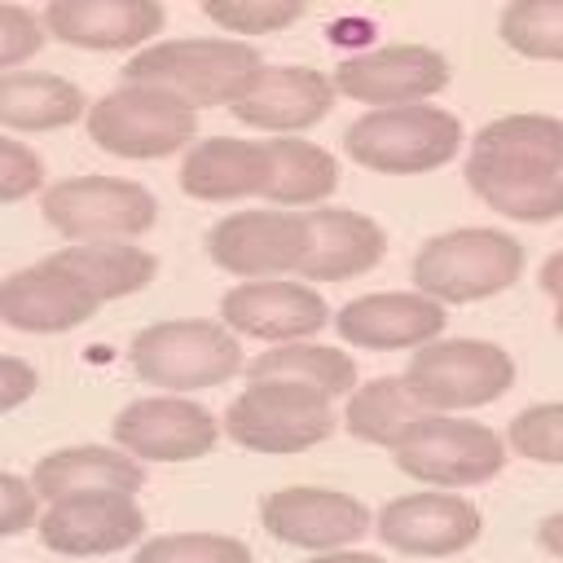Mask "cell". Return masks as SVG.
<instances>
[{
	"instance_id": "1",
	"label": "cell",
	"mask_w": 563,
	"mask_h": 563,
	"mask_svg": "<svg viewBox=\"0 0 563 563\" xmlns=\"http://www.w3.org/2000/svg\"><path fill=\"white\" fill-rule=\"evenodd\" d=\"M260 70L264 66L255 48H246L242 40L211 35V40H167L141 48L123 66V84L154 88L185 101L189 110H202V106H233L255 84Z\"/></svg>"
},
{
	"instance_id": "2",
	"label": "cell",
	"mask_w": 563,
	"mask_h": 563,
	"mask_svg": "<svg viewBox=\"0 0 563 563\" xmlns=\"http://www.w3.org/2000/svg\"><path fill=\"white\" fill-rule=\"evenodd\" d=\"M523 277V246L497 229H453L413 255V286L435 303H475Z\"/></svg>"
},
{
	"instance_id": "3",
	"label": "cell",
	"mask_w": 563,
	"mask_h": 563,
	"mask_svg": "<svg viewBox=\"0 0 563 563\" xmlns=\"http://www.w3.org/2000/svg\"><path fill=\"white\" fill-rule=\"evenodd\" d=\"M347 158L383 176H418L444 167L462 145V123L440 106L369 110L343 132Z\"/></svg>"
},
{
	"instance_id": "4",
	"label": "cell",
	"mask_w": 563,
	"mask_h": 563,
	"mask_svg": "<svg viewBox=\"0 0 563 563\" xmlns=\"http://www.w3.org/2000/svg\"><path fill=\"white\" fill-rule=\"evenodd\" d=\"M136 378L167 387V391H198V387H220L242 369V347L238 339L216 325V321H158L145 325L132 339L128 352Z\"/></svg>"
},
{
	"instance_id": "5",
	"label": "cell",
	"mask_w": 563,
	"mask_h": 563,
	"mask_svg": "<svg viewBox=\"0 0 563 563\" xmlns=\"http://www.w3.org/2000/svg\"><path fill=\"white\" fill-rule=\"evenodd\" d=\"M400 378L431 413L475 409L510 391L515 361L497 343H484V339H444V343L418 347Z\"/></svg>"
},
{
	"instance_id": "6",
	"label": "cell",
	"mask_w": 563,
	"mask_h": 563,
	"mask_svg": "<svg viewBox=\"0 0 563 563\" xmlns=\"http://www.w3.org/2000/svg\"><path fill=\"white\" fill-rule=\"evenodd\" d=\"M224 431L251 453H299L334 431V409L308 387L251 383L238 400H229Z\"/></svg>"
},
{
	"instance_id": "7",
	"label": "cell",
	"mask_w": 563,
	"mask_h": 563,
	"mask_svg": "<svg viewBox=\"0 0 563 563\" xmlns=\"http://www.w3.org/2000/svg\"><path fill=\"white\" fill-rule=\"evenodd\" d=\"M88 136L119 158H163L198 136V110L167 92L123 84L88 106Z\"/></svg>"
},
{
	"instance_id": "8",
	"label": "cell",
	"mask_w": 563,
	"mask_h": 563,
	"mask_svg": "<svg viewBox=\"0 0 563 563\" xmlns=\"http://www.w3.org/2000/svg\"><path fill=\"white\" fill-rule=\"evenodd\" d=\"M391 457L405 475H413L418 484H435V488H471L506 466V449L497 431L471 418H440V413L418 422L391 449Z\"/></svg>"
},
{
	"instance_id": "9",
	"label": "cell",
	"mask_w": 563,
	"mask_h": 563,
	"mask_svg": "<svg viewBox=\"0 0 563 563\" xmlns=\"http://www.w3.org/2000/svg\"><path fill=\"white\" fill-rule=\"evenodd\" d=\"M158 202L136 180L119 176H70L44 194V220L75 242H119L154 224Z\"/></svg>"
},
{
	"instance_id": "10",
	"label": "cell",
	"mask_w": 563,
	"mask_h": 563,
	"mask_svg": "<svg viewBox=\"0 0 563 563\" xmlns=\"http://www.w3.org/2000/svg\"><path fill=\"white\" fill-rule=\"evenodd\" d=\"M207 255L238 277L299 273L308 260L303 211H233L207 233Z\"/></svg>"
},
{
	"instance_id": "11",
	"label": "cell",
	"mask_w": 563,
	"mask_h": 563,
	"mask_svg": "<svg viewBox=\"0 0 563 563\" xmlns=\"http://www.w3.org/2000/svg\"><path fill=\"white\" fill-rule=\"evenodd\" d=\"M444 84H449V62L422 44H387L334 66V88L347 101H365L374 110L422 106V97H435Z\"/></svg>"
},
{
	"instance_id": "12",
	"label": "cell",
	"mask_w": 563,
	"mask_h": 563,
	"mask_svg": "<svg viewBox=\"0 0 563 563\" xmlns=\"http://www.w3.org/2000/svg\"><path fill=\"white\" fill-rule=\"evenodd\" d=\"M260 523L268 537L299 550H330L361 541L369 532V510L334 488H277L260 501Z\"/></svg>"
},
{
	"instance_id": "13",
	"label": "cell",
	"mask_w": 563,
	"mask_h": 563,
	"mask_svg": "<svg viewBox=\"0 0 563 563\" xmlns=\"http://www.w3.org/2000/svg\"><path fill=\"white\" fill-rule=\"evenodd\" d=\"M114 440L145 462H194L207 457L216 444V418L176 396H150L132 400L114 418Z\"/></svg>"
},
{
	"instance_id": "14",
	"label": "cell",
	"mask_w": 563,
	"mask_h": 563,
	"mask_svg": "<svg viewBox=\"0 0 563 563\" xmlns=\"http://www.w3.org/2000/svg\"><path fill=\"white\" fill-rule=\"evenodd\" d=\"M374 528L383 545L400 554L440 559L466 550L479 537V510L457 493H409L387 501Z\"/></svg>"
},
{
	"instance_id": "15",
	"label": "cell",
	"mask_w": 563,
	"mask_h": 563,
	"mask_svg": "<svg viewBox=\"0 0 563 563\" xmlns=\"http://www.w3.org/2000/svg\"><path fill=\"white\" fill-rule=\"evenodd\" d=\"M145 519L141 506L123 493H88V497H66L53 501L40 515V541L66 559H92V554H114L141 537Z\"/></svg>"
},
{
	"instance_id": "16",
	"label": "cell",
	"mask_w": 563,
	"mask_h": 563,
	"mask_svg": "<svg viewBox=\"0 0 563 563\" xmlns=\"http://www.w3.org/2000/svg\"><path fill=\"white\" fill-rule=\"evenodd\" d=\"M220 317L238 334L299 343L330 321V308L308 282H242L220 299Z\"/></svg>"
},
{
	"instance_id": "17",
	"label": "cell",
	"mask_w": 563,
	"mask_h": 563,
	"mask_svg": "<svg viewBox=\"0 0 563 563\" xmlns=\"http://www.w3.org/2000/svg\"><path fill=\"white\" fill-rule=\"evenodd\" d=\"M97 303L101 299L53 260H44L35 268H18L0 286L4 321L13 330H35V334H57V330L84 325L97 312Z\"/></svg>"
},
{
	"instance_id": "18",
	"label": "cell",
	"mask_w": 563,
	"mask_h": 563,
	"mask_svg": "<svg viewBox=\"0 0 563 563\" xmlns=\"http://www.w3.org/2000/svg\"><path fill=\"white\" fill-rule=\"evenodd\" d=\"M334 325H339L347 347H369V352L427 347L444 330V303H435L418 290L365 295V299L343 303Z\"/></svg>"
},
{
	"instance_id": "19",
	"label": "cell",
	"mask_w": 563,
	"mask_h": 563,
	"mask_svg": "<svg viewBox=\"0 0 563 563\" xmlns=\"http://www.w3.org/2000/svg\"><path fill=\"white\" fill-rule=\"evenodd\" d=\"M334 84L312 66H264L255 84L229 106L233 119L264 132H299L330 114Z\"/></svg>"
},
{
	"instance_id": "20",
	"label": "cell",
	"mask_w": 563,
	"mask_h": 563,
	"mask_svg": "<svg viewBox=\"0 0 563 563\" xmlns=\"http://www.w3.org/2000/svg\"><path fill=\"white\" fill-rule=\"evenodd\" d=\"M158 0H53L44 9L48 35L75 48H136L141 40L163 31Z\"/></svg>"
},
{
	"instance_id": "21",
	"label": "cell",
	"mask_w": 563,
	"mask_h": 563,
	"mask_svg": "<svg viewBox=\"0 0 563 563\" xmlns=\"http://www.w3.org/2000/svg\"><path fill=\"white\" fill-rule=\"evenodd\" d=\"M466 185L501 216L510 220H559L563 216V172L510 158V154H484L475 150L466 158Z\"/></svg>"
},
{
	"instance_id": "22",
	"label": "cell",
	"mask_w": 563,
	"mask_h": 563,
	"mask_svg": "<svg viewBox=\"0 0 563 563\" xmlns=\"http://www.w3.org/2000/svg\"><path fill=\"white\" fill-rule=\"evenodd\" d=\"M383 251H387V238L369 216L343 211V207H317L308 211V260L299 277L308 282L361 277L383 260Z\"/></svg>"
},
{
	"instance_id": "23",
	"label": "cell",
	"mask_w": 563,
	"mask_h": 563,
	"mask_svg": "<svg viewBox=\"0 0 563 563\" xmlns=\"http://www.w3.org/2000/svg\"><path fill=\"white\" fill-rule=\"evenodd\" d=\"M268 185V150L264 141L238 136H207L180 163V189L202 202H233V198H264Z\"/></svg>"
},
{
	"instance_id": "24",
	"label": "cell",
	"mask_w": 563,
	"mask_h": 563,
	"mask_svg": "<svg viewBox=\"0 0 563 563\" xmlns=\"http://www.w3.org/2000/svg\"><path fill=\"white\" fill-rule=\"evenodd\" d=\"M31 484L48 501L88 497V493H123V497H132L145 484V471H141V462L132 453L79 444V449H57V453L40 457L35 471H31Z\"/></svg>"
},
{
	"instance_id": "25",
	"label": "cell",
	"mask_w": 563,
	"mask_h": 563,
	"mask_svg": "<svg viewBox=\"0 0 563 563\" xmlns=\"http://www.w3.org/2000/svg\"><path fill=\"white\" fill-rule=\"evenodd\" d=\"M84 92L48 70H4L0 79V123L9 132H53L84 114Z\"/></svg>"
},
{
	"instance_id": "26",
	"label": "cell",
	"mask_w": 563,
	"mask_h": 563,
	"mask_svg": "<svg viewBox=\"0 0 563 563\" xmlns=\"http://www.w3.org/2000/svg\"><path fill=\"white\" fill-rule=\"evenodd\" d=\"M251 383H290V387H308L330 396H347L356 391V365L347 352L339 347H321V343H286V347H268L246 365Z\"/></svg>"
},
{
	"instance_id": "27",
	"label": "cell",
	"mask_w": 563,
	"mask_h": 563,
	"mask_svg": "<svg viewBox=\"0 0 563 563\" xmlns=\"http://www.w3.org/2000/svg\"><path fill=\"white\" fill-rule=\"evenodd\" d=\"M431 409L409 391L405 378H374L365 387H356L347 396V409H343V422L356 440L365 444H383V449H396L418 422H427Z\"/></svg>"
},
{
	"instance_id": "28",
	"label": "cell",
	"mask_w": 563,
	"mask_h": 563,
	"mask_svg": "<svg viewBox=\"0 0 563 563\" xmlns=\"http://www.w3.org/2000/svg\"><path fill=\"white\" fill-rule=\"evenodd\" d=\"M48 260L62 264L66 273H75L101 303L141 290L158 273V260L132 242H75Z\"/></svg>"
},
{
	"instance_id": "29",
	"label": "cell",
	"mask_w": 563,
	"mask_h": 563,
	"mask_svg": "<svg viewBox=\"0 0 563 563\" xmlns=\"http://www.w3.org/2000/svg\"><path fill=\"white\" fill-rule=\"evenodd\" d=\"M264 150H268V185H264L268 202L303 207V202L334 194L339 167L321 145L299 141V136H273V141H264Z\"/></svg>"
},
{
	"instance_id": "30",
	"label": "cell",
	"mask_w": 563,
	"mask_h": 563,
	"mask_svg": "<svg viewBox=\"0 0 563 563\" xmlns=\"http://www.w3.org/2000/svg\"><path fill=\"white\" fill-rule=\"evenodd\" d=\"M475 150L484 154H510L550 172H563V123L550 114H501L479 128Z\"/></svg>"
},
{
	"instance_id": "31",
	"label": "cell",
	"mask_w": 563,
	"mask_h": 563,
	"mask_svg": "<svg viewBox=\"0 0 563 563\" xmlns=\"http://www.w3.org/2000/svg\"><path fill=\"white\" fill-rule=\"evenodd\" d=\"M501 40L537 62H563V0H519L501 9Z\"/></svg>"
},
{
	"instance_id": "32",
	"label": "cell",
	"mask_w": 563,
	"mask_h": 563,
	"mask_svg": "<svg viewBox=\"0 0 563 563\" xmlns=\"http://www.w3.org/2000/svg\"><path fill=\"white\" fill-rule=\"evenodd\" d=\"M132 563H251V550L233 537L211 532H167L136 550Z\"/></svg>"
},
{
	"instance_id": "33",
	"label": "cell",
	"mask_w": 563,
	"mask_h": 563,
	"mask_svg": "<svg viewBox=\"0 0 563 563\" xmlns=\"http://www.w3.org/2000/svg\"><path fill=\"white\" fill-rule=\"evenodd\" d=\"M202 13L220 31H242V35H268L303 18L299 0H207Z\"/></svg>"
},
{
	"instance_id": "34",
	"label": "cell",
	"mask_w": 563,
	"mask_h": 563,
	"mask_svg": "<svg viewBox=\"0 0 563 563\" xmlns=\"http://www.w3.org/2000/svg\"><path fill=\"white\" fill-rule=\"evenodd\" d=\"M510 444L532 462H563V405H532L510 418Z\"/></svg>"
},
{
	"instance_id": "35",
	"label": "cell",
	"mask_w": 563,
	"mask_h": 563,
	"mask_svg": "<svg viewBox=\"0 0 563 563\" xmlns=\"http://www.w3.org/2000/svg\"><path fill=\"white\" fill-rule=\"evenodd\" d=\"M40 44H44V31H40L35 13L22 9V4H13V0H4L0 4V66L13 70L18 62L35 57Z\"/></svg>"
},
{
	"instance_id": "36",
	"label": "cell",
	"mask_w": 563,
	"mask_h": 563,
	"mask_svg": "<svg viewBox=\"0 0 563 563\" xmlns=\"http://www.w3.org/2000/svg\"><path fill=\"white\" fill-rule=\"evenodd\" d=\"M40 180H44L40 158H35L22 141L4 136V141H0V198H4V202H18V198H26Z\"/></svg>"
},
{
	"instance_id": "37",
	"label": "cell",
	"mask_w": 563,
	"mask_h": 563,
	"mask_svg": "<svg viewBox=\"0 0 563 563\" xmlns=\"http://www.w3.org/2000/svg\"><path fill=\"white\" fill-rule=\"evenodd\" d=\"M40 528V515H35V484L22 479V475H0V532L13 537L22 528Z\"/></svg>"
},
{
	"instance_id": "38",
	"label": "cell",
	"mask_w": 563,
	"mask_h": 563,
	"mask_svg": "<svg viewBox=\"0 0 563 563\" xmlns=\"http://www.w3.org/2000/svg\"><path fill=\"white\" fill-rule=\"evenodd\" d=\"M0 383H4V387H0V405H4V409H18V405L35 391V369H31L26 361H18V356H4V361H0Z\"/></svg>"
},
{
	"instance_id": "39",
	"label": "cell",
	"mask_w": 563,
	"mask_h": 563,
	"mask_svg": "<svg viewBox=\"0 0 563 563\" xmlns=\"http://www.w3.org/2000/svg\"><path fill=\"white\" fill-rule=\"evenodd\" d=\"M537 537H541V545H545L554 559H563V510H559V515H550V519L537 528Z\"/></svg>"
},
{
	"instance_id": "40",
	"label": "cell",
	"mask_w": 563,
	"mask_h": 563,
	"mask_svg": "<svg viewBox=\"0 0 563 563\" xmlns=\"http://www.w3.org/2000/svg\"><path fill=\"white\" fill-rule=\"evenodd\" d=\"M541 290L554 295V299H563V251L545 260V268H541Z\"/></svg>"
},
{
	"instance_id": "41",
	"label": "cell",
	"mask_w": 563,
	"mask_h": 563,
	"mask_svg": "<svg viewBox=\"0 0 563 563\" xmlns=\"http://www.w3.org/2000/svg\"><path fill=\"white\" fill-rule=\"evenodd\" d=\"M308 563H383L378 554H347V550H334V554H317Z\"/></svg>"
},
{
	"instance_id": "42",
	"label": "cell",
	"mask_w": 563,
	"mask_h": 563,
	"mask_svg": "<svg viewBox=\"0 0 563 563\" xmlns=\"http://www.w3.org/2000/svg\"><path fill=\"white\" fill-rule=\"evenodd\" d=\"M554 325H559V334H563V299H559V312H554Z\"/></svg>"
}]
</instances>
